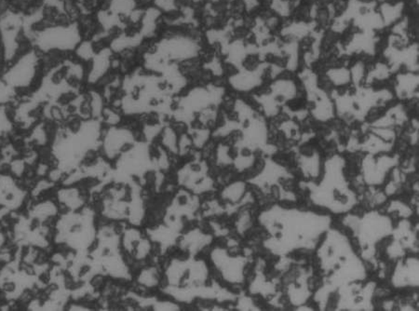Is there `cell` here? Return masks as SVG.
<instances>
[{"instance_id":"7a4b0ae2","label":"cell","mask_w":419,"mask_h":311,"mask_svg":"<svg viewBox=\"0 0 419 311\" xmlns=\"http://www.w3.org/2000/svg\"><path fill=\"white\" fill-rule=\"evenodd\" d=\"M178 203L180 205H186L188 203V197L186 195H180L178 197Z\"/></svg>"},{"instance_id":"6da1fadb","label":"cell","mask_w":419,"mask_h":311,"mask_svg":"<svg viewBox=\"0 0 419 311\" xmlns=\"http://www.w3.org/2000/svg\"><path fill=\"white\" fill-rule=\"evenodd\" d=\"M42 54L30 47L21 53L0 73V79L15 92H23L41 83L45 68Z\"/></svg>"}]
</instances>
